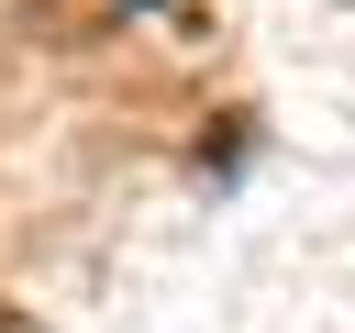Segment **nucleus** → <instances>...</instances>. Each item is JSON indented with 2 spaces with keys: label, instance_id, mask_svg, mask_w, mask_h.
I'll return each mask as SVG.
<instances>
[{
  "label": "nucleus",
  "instance_id": "nucleus-1",
  "mask_svg": "<svg viewBox=\"0 0 355 333\" xmlns=\"http://www.w3.org/2000/svg\"><path fill=\"white\" fill-rule=\"evenodd\" d=\"M0 333H11V322H0Z\"/></svg>",
  "mask_w": 355,
  "mask_h": 333
}]
</instances>
